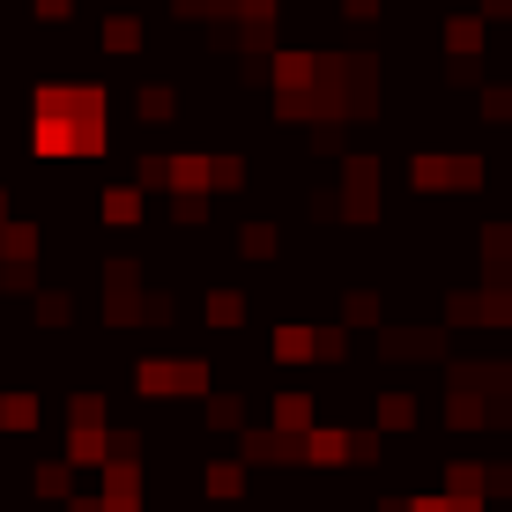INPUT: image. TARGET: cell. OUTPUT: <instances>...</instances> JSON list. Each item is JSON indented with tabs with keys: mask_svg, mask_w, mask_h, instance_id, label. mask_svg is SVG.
Here are the masks:
<instances>
[{
	"mask_svg": "<svg viewBox=\"0 0 512 512\" xmlns=\"http://www.w3.org/2000/svg\"><path fill=\"white\" fill-rule=\"evenodd\" d=\"M268 423H275V438H297V431H312V394H275Z\"/></svg>",
	"mask_w": 512,
	"mask_h": 512,
	"instance_id": "cell-1",
	"label": "cell"
},
{
	"mask_svg": "<svg viewBox=\"0 0 512 512\" xmlns=\"http://www.w3.org/2000/svg\"><path fill=\"white\" fill-rule=\"evenodd\" d=\"M141 216H149V208H141L134 186H104V223H112V231H141Z\"/></svg>",
	"mask_w": 512,
	"mask_h": 512,
	"instance_id": "cell-2",
	"label": "cell"
},
{
	"mask_svg": "<svg viewBox=\"0 0 512 512\" xmlns=\"http://www.w3.org/2000/svg\"><path fill=\"white\" fill-rule=\"evenodd\" d=\"M305 453H312V468H342L349 461V431H305Z\"/></svg>",
	"mask_w": 512,
	"mask_h": 512,
	"instance_id": "cell-3",
	"label": "cell"
},
{
	"mask_svg": "<svg viewBox=\"0 0 512 512\" xmlns=\"http://www.w3.org/2000/svg\"><path fill=\"white\" fill-rule=\"evenodd\" d=\"M275 364H312V327H275Z\"/></svg>",
	"mask_w": 512,
	"mask_h": 512,
	"instance_id": "cell-4",
	"label": "cell"
},
{
	"mask_svg": "<svg viewBox=\"0 0 512 512\" xmlns=\"http://www.w3.org/2000/svg\"><path fill=\"white\" fill-rule=\"evenodd\" d=\"M0 423H8V431H30V423H38V394H0Z\"/></svg>",
	"mask_w": 512,
	"mask_h": 512,
	"instance_id": "cell-5",
	"label": "cell"
},
{
	"mask_svg": "<svg viewBox=\"0 0 512 512\" xmlns=\"http://www.w3.org/2000/svg\"><path fill=\"white\" fill-rule=\"evenodd\" d=\"M201 483H208V498H238V490H245V468H238V461H216Z\"/></svg>",
	"mask_w": 512,
	"mask_h": 512,
	"instance_id": "cell-6",
	"label": "cell"
},
{
	"mask_svg": "<svg viewBox=\"0 0 512 512\" xmlns=\"http://www.w3.org/2000/svg\"><path fill=\"white\" fill-rule=\"evenodd\" d=\"M409 423H416V401L409 394H386L379 401V431H409Z\"/></svg>",
	"mask_w": 512,
	"mask_h": 512,
	"instance_id": "cell-7",
	"label": "cell"
},
{
	"mask_svg": "<svg viewBox=\"0 0 512 512\" xmlns=\"http://www.w3.org/2000/svg\"><path fill=\"white\" fill-rule=\"evenodd\" d=\"M104 45L112 52H141V23L134 15H112V23H104Z\"/></svg>",
	"mask_w": 512,
	"mask_h": 512,
	"instance_id": "cell-8",
	"label": "cell"
},
{
	"mask_svg": "<svg viewBox=\"0 0 512 512\" xmlns=\"http://www.w3.org/2000/svg\"><path fill=\"white\" fill-rule=\"evenodd\" d=\"M231 320H245V297L238 290H216V297H208V327H231Z\"/></svg>",
	"mask_w": 512,
	"mask_h": 512,
	"instance_id": "cell-9",
	"label": "cell"
},
{
	"mask_svg": "<svg viewBox=\"0 0 512 512\" xmlns=\"http://www.w3.org/2000/svg\"><path fill=\"white\" fill-rule=\"evenodd\" d=\"M446 38H453V52H475V45H483V30H475V23H453Z\"/></svg>",
	"mask_w": 512,
	"mask_h": 512,
	"instance_id": "cell-10",
	"label": "cell"
},
{
	"mask_svg": "<svg viewBox=\"0 0 512 512\" xmlns=\"http://www.w3.org/2000/svg\"><path fill=\"white\" fill-rule=\"evenodd\" d=\"M0 223H8V193H0Z\"/></svg>",
	"mask_w": 512,
	"mask_h": 512,
	"instance_id": "cell-11",
	"label": "cell"
}]
</instances>
